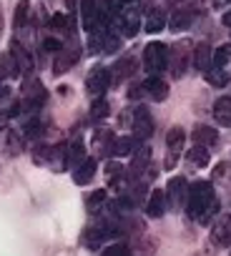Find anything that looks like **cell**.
<instances>
[{"instance_id": "10", "label": "cell", "mask_w": 231, "mask_h": 256, "mask_svg": "<svg viewBox=\"0 0 231 256\" xmlns=\"http://www.w3.org/2000/svg\"><path fill=\"white\" fill-rule=\"evenodd\" d=\"M191 138H194V146H204V148H208V146H214V144L218 141V134H216V128L198 123L194 131H191Z\"/></svg>"}, {"instance_id": "14", "label": "cell", "mask_w": 231, "mask_h": 256, "mask_svg": "<svg viewBox=\"0 0 231 256\" xmlns=\"http://www.w3.org/2000/svg\"><path fill=\"white\" fill-rule=\"evenodd\" d=\"M46 98H48V93H46V88H43V83L40 80H33L30 83V88H28V96H26V110H33V108H38L40 103H46Z\"/></svg>"}, {"instance_id": "30", "label": "cell", "mask_w": 231, "mask_h": 256, "mask_svg": "<svg viewBox=\"0 0 231 256\" xmlns=\"http://www.w3.org/2000/svg\"><path fill=\"white\" fill-rule=\"evenodd\" d=\"M103 204H106V191H103V188H98V191L88 194V198H86V206H88V211H90V214H98Z\"/></svg>"}, {"instance_id": "24", "label": "cell", "mask_w": 231, "mask_h": 256, "mask_svg": "<svg viewBox=\"0 0 231 256\" xmlns=\"http://www.w3.org/2000/svg\"><path fill=\"white\" fill-rule=\"evenodd\" d=\"M148 166H151V148H141V151H136V154H134V164H131V174L136 176V174L146 171Z\"/></svg>"}, {"instance_id": "28", "label": "cell", "mask_w": 231, "mask_h": 256, "mask_svg": "<svg viewBox=\"0 0 231 256\" xmlns=\"http://www.w3.org/2000/svg\"><path fill=\"white\" fill-rule=\"evenodd\" d=\"M206 83L214 86V88H224L228 83V73L224 68H208L206 70Z\"/></svg>"}, {"instance_id": "32", "label": "cell", "mask_w": 231, "mask_h": 256, "mask_svg": "<svg viewBox=\"0 0 231 256\" xmlns=\"http://www.w3.org/2000/svg\"><path fill=\"white\" fill-rule=\"evenodd\" d=\"M3 76H8V78H18L20 76V68H18V63H16V58L10 56V53H6L3 56Z\"/></svg>"}, {"instance_id": "26", "label": "cell", "mask_w": 231, "mask_h": 256, "mask_svg": "<svg viewBox=\"0 0 231 256\" xmlns=\"http://www.w3.org/2000/svg\"><path fill=\"white\" fill-rule=\"evenodd\" d=\"M136 66H138L136 58H131V56H128V58H121L118 63H116V78L124 80V78L134 76V73H136Z\"/></svg>"}, {"instance_id": "12", "label": "cell", "mask_w": 231, "mask_h": 256, "mask_svg": "<svg viewBox=\"0 0 231 256\" xmlns=\"http://www.w3.org/2000/svg\"><path fill=\"white\" fill-rule=\"evenodd\" d=\"M108 236H110V231H108L106 226H88L86 234H83V244H86L88 248H100Z\"/></svg>"}, {"instance_id": "1", "label": "cell", "mask_w": 231, "mask_h": 256, "mask_svg": "<svg viewBox=\"0 0 231 256\" xmlns=\"http://www.w3.org/2000/svg\"><path fill=\"white\" fill-rule=\"evenodd\" d=\"M216 208L214 201V186L211 181H196L188 186V196H186V214L194 221H206Z\"/></svg>"}, {"instance_id": "21", "label": "cell", "mask_w": 231, "mask_h": 256, "mask_svg": "<svg viewBox=\"0 0 231 256\" xmlns=\"http://www.w3.org/2000/svg\"><path fill=\"white\" fill-rule=\"evenodd\" d=\"M166 23H168V18H166V13L161 10V8H154L151 13H148V18H146V30L148 33H161L164 28H166Z\"/></svg>"}, {"instance_id": "40", "label": "cell", "mask_w": 231, "mask_h": 256, "mask_svg": "<svg viewBox=\"0 0 231 256\" xmlns=\"http://www.w3.org/2000/svg\"><path fill=\"white\" fill-rule=\"evenodd\" d=\"M43 48H46L48 53H53V50H60L63 46H60V40H58V38H46V40H43Z\"/></svg>"}, {"instance_id": "27", "label": "cell", "mask_w": 231, "mask_h": 256, "mask_svg": "<svg viewBox=\"0 0 231 256\" xmlns=\"http://www.w3.org/2000/svg\"><path fill=\"white\" fill-rule=\"evenodd\" d=\"M184 141H186V134L181 131L178 126L168 128V134H166V146H168L171 151H178V148H184Z\"/></svg>"}, {"instance_id": "2", "label": "cell", "mask_w": 231, "mask_h": 256, "mask_svg": "<svg viewBox=\"0 0 231 256\" xmlns=\"http://www.w3.org/2000/svg\"><path fill=\"white\" fill-rule=\"evenodd\" d=\"M144 68L151 73V76H158L161 70L168 68V46L154 40L144 48Z\"/></svg>"}, {"instance_id": "35", "label": "cell", "mask_w": 231, "mask_h": 256, "mask_svg": "<svg viewBox=\"0 0 231 256\" xmlns=\"http://www.w3.org/2000/svg\"><path fill=\"white\" fill-rule=\"evenodd\" d=\"M108 108H110V106H108L106 98H96L93 106H90V118H96V120H98V118H106V116H108Z\"/></svg>"}, {"instance_id": "31", "label": "cell", "mask_w": 231, "mask_h": 256, "mask_svg": "<svg viewBox=\"0 0 231 256\" xmlns=\"http://www.w3.org/2000/svg\"><path fill=\"white\" fill-rule=\"evenodd\" d=\"M118 46H121V38L116 36L110 28H106L103 30V50L106 53H113V50H118Z\"/></svg>"}, {"instance_id": "8", "label": "cell", "mask_w": 231, "mask_h": 256, "mask_svg": "<svg viewBox=\"0 0 231 256\" xmlns=\"http://www.w3.org/2000/svg\"><path fill=\"white\" fill-rule=\"evenodd\" d=\"M211 241H214L216 246H231V216H228V214H221V216L214 221Z\"/></svg>"}, {"instance_id": "16", "label": "cell", "mask_w": 231, "mask_h": 256, "mask_svg": "<svg viewBox=\"0 0 231 256\" xmlns=\"http://www.w3.org/2000/svg\"><path fill=\"white\" fill-rule=\"evenodd\" d=\"M214 118H216L224 128H231V98H228V96L216 98V103H214Z\"/></svg>"}, {"instance_id": "3", "label": "cell", "mask_w": 231, "mask_h": 256, "mask_svg": "<svg viewBox=\"0 0 231 256\" xmlns=\"http://www.w3.org/2000/svg\"><path fill=\"white\" fill-rule=\"evenodd\" d=\"M191 53H194V48H191L188 40H181V43H176V46L168 48V66H171V70H174L176 78H181L186 73L188 60H191Z\"/></svg>"}, {"instance_id": "4", "label": "cell", "mask_w": 231, "mask_h": 256, "mask_svg": "<svg viewBox=\"0 0 231 256\" xmlns=\"http://www.w3.org/2000/svg\"><path fill=\"white\" fill-rule=\"evenodd\" d=\"M108 86H110V70L103 68V66L90 68V73H88V78H86L88 93H90L93 98H103V93L108 90Z\"/></svg>"}, {"instance_id": "44", "label": "cell", "mask_w": 231, "mask_h": 256, "mask_svg": "<svg viewBox=\"0 0 231 256\" xmlns=\"http://www.w3.org/2000/svg\"><path fill=\"white\" fill-rule=\"evenodd\" d=\"M118 3H121V6H131V3H134V0H118Z\"/></svg>"}, {"instance_id": "23", "label": "cell", "mask_w": 231, "mask_h": 256, "mask_svg": "<svg viewBox=\"0 0 231 256\" xmlns=\"http://www.w3.org/2000/svg\"><path fill=\"white\" fill-rule=\"evenodd\" d=\"M186 161H188L191 166H196V168H204V166H208V161H211V156H208V148H204V146H194V148H188V154H186Z\"/></svg>"}, {"instance_id": "46", "label": "cell", "mask_w": 231, "mask_h": 256, "mask_svg": "<svg viewBox=\"0 0 231 256\" xmlns=\"http://www.w3.org/2000/svg\"><path fill=\"white\" fill-rule=\"evenodd\" d=\"M0 80H3V70H0Z\"/></svg>"}, {"instance_id": "13", "label": "cell", "mask_w": 231, "mask_h": 256, "mask_svg": "<svg viewBox=\"0 0 231 256\" xmlns=\"http://www.w3.org/2000/svg\"><path fill=\"white\" fill-rule=\"evenodd\" d=\"M10 56L16 58V63H18V68H20V73L30 78V76H33V68H36V66H33V60H30V56H28V50H26L23 46H18V43H13V46H10Z\"/></svg>"}, {"instance_id": "22", "label": "cell", "mask_w": 231, "mask_h": 256, "mask_svg": "<svg viewBox=\"0 0 231 256\" xmlns=\"http://www.w3.org/2000/svg\"><path fill=\"white\" fill-rule=\"evenodd\" d=\"M191 18H194L191 13H186V10H178V8H176V10L171 13V18H168V23H166V26H168V30H176V33H178V30H186V28L191 26Z\"/></svg>"}, {"instance_id": "7", "label": "cell", "mask_w": 231, "mask_h": 256, "mask_svg": "<svg viewBox=\"0 0 231 256\" xmlns=\"http://www.w3.org/2000/svg\"><path fill=\"white\" fill-rule=\"evenodd\" d=\"M118 26H121V36H126V38L138 36V30H141V10L131 8V6L124 8L121 16H118Z\"/></svg>"}, {"instance_id": "18", "label": "cell", "mask_w": 231, "mask_h": 256, "mask_svg": "<svg viewBox=\"0 0 231 256\" xmlns=\"http://www.w3.org/2000/svg\"><path fill=\"white\" fill-rule=\"evenodd\" d=\"M86 161V144H83V138H76L70 146H68V156H66V166H70V168H76V166H80Z\"/></svg>"}, {"instance_id": "11", "label": "cell", "mask_w": 231, "mask_h": 256, "mask_svg": "<svg viewBox=\"0 0 231 256\" xmlns=\"http://www.w3.org/2000/svg\"><path fill=\"white\" fill-rule=\"evenodd\" d=\"M78 56H80V50L78 48H60V56L56 58V63H53V73L56 76H60V73H66V70H70L73 66H76V60H78Z\"/></svg>"}, {"instance_id": "38", "label": "cell", "mask_w": 231, "mask_h": 256, "mask_svg": "<svg viewBox=\"0 0 231 256\" xmlns=\"http://www.w3.org/2000/svg\"><path fill=\"white\" fill-rule=\"evenodd\" d=\"M8 148H10V154L23 151V136H20V131H10V136H8Z\"/></svg>"}, {"instance_id": "9", "label": "cell", "mask_w": 231, "mask_h": 256, "mask_svg": "<svg viewBox=\"0 0 231 256\" xmlns=\"http://www.w3.org/2000/svg\"><path fill=\"white\" fill-rule=\"evenodd\" d=\"M144 96H148L151 100H166L168 98V83L161 80L158 76H151L144 80Z\"/></svg>"}, {"instance_id": "42", "label": "cell", "mask_w": 231, "mask_h": 256, "mask_svg": "<svg viewBox=\"0 0 231 256\" xmlns=\"http://www.w3.org/2000/svg\"><path fill=\"white\" fill-rule=\"evenodd\" d=\"M228 3H231V0H211V6H214L216 10H221V8H226Z\"/></svg>"}, {"instance_id": "37", "label": "cell", "mask_w": 231, "mask_h": 256, "mask_svg": "<svg viewBox=\"0 0 231 256\" xmlns=\"http://www.w3.org/2000/svg\"><path fill=\"white\" fill-rule=\"evenodd\" d=\"M100 256H128V246L126 244H110L100 251Z\"/></svg>"}, {"instance_id": "39", "label": "cell", "mask_w": 231, "mask_h": 256, "mask_svg": "<svg viewBox=\"0 0 231 256\" xmlns=\"http://www.w3.org/2000/svg\"><path fill=\"white\" fill-rule=\"evenodd\" d=\"M106 176H108L110 181L121 178V176H124V166H121V164H116V161H110V164L106 166Z\"/></svg>"}, {"instance_id": "29", "label": "cell", "mask_w": 231, "mask_h": 256, "mask_svg": "<svg viewBox=\"0 0 231 256\" xmlns=\"http://www.w3.org/2000/svg\"><path fill=\"white\" fill-rule=\"evenodd\" d=\"M228 60H231V43H224L221 48H216L211 53V66L214 68H224Z\"/></svg>"}, {"instance_id": "43", "label": "cell", "mask_w": 231, "mask_h": 256, "mask_svg": "<svg viewBox=\"0 0 231 256\" xmlns=\"http://www.w3.org/2000/svg\"><path fill=\"white\" fill-rule=\"evenodd\" d=\"M221 20H224V26H226V28H231V10H226V13L221 16Z\"/></svg>"}, {"instance_id": "33", "label": "cell", "mask_w": 231, "mask_h": 256, "mask_svg": "<svg viewBox=\"0 0 231 256\" xmlns=\"http://www.w3.org/2000/svg\"><path fill=\"white\" fill-rule=\"evenodd\" d=\"M113 136L108 134V131H103V134H96V146H98V151H103V154H108L110 156V151H113Z\"/></svg>"}, {"instance_id": "5", "label": "cell", "mask_w": 231, "mask_h": 256, "mask_svg": "<svg viewBox=\"0 0 231 256\" xmlns=\"http://www.w3.org/2000/svg\"><path fill=\"white\" fill-rule=\"evenodd\" d=\"M186 196H188V181L184 176H174L166 184V201L171 204V208L181 211L186 206Z\"/></svg>"}, {"instance_id": "25", "label": "cell", "mask_w": 231, "mask_h": 256, "mask_svg": "<svg viewBox=\"0 0 231 256\" xmlns=\"http://www.w3.org/2000/svg\"><path fill=\"white\" fill-rule=\"evenodd\" d=\"M28 13H30V0H20V3L16 6V16H13V28H16V30L26 28Z\"/></svg>"}, {"instance_id": "41", "label": "cell", "mask_w": 231, "mask_h": 256, "mask_svg": "<svg viewBox=\"0 0 231 256\" xmlns=\"http://www.w3.org/2000/svg\"><path fill=\"white\" fill-rule=\"evenodd\" d=\"M226 168H228L226 164H218L216 171H214V178H224V176H226Z\"/></svg>"}, {"instance_id": "36", "label": "cell", "mask_w": 231, "mask_h": 256, "mask_svg": "<svg viewBox=\"0 0 231 256\" xmlns=\"http://www.w3.org/2000/svg\"><path fill=\"white\" fill-rule=\"evenodd\" d=\"M40 128H43L40 118L33 116V118H28V120L23 123V136H38V134H40Z\"/></svg>"}, {"instance_id": "34", "label": "cell", "mask_w": 231, "mask_h": 256, "mask_svg": "<svg viewBox=\"0 0 231 256\" xmlns=\"http://www.w3.org/2000/svg\"><path fill=\"white\" fill-rule=\"evenodd\" d=\"M50 30H53V33H60V36H70V33H68V18L60 16V13H56V16L50 18Z\"/></svg>"}, {"instance_id": "6", "label": "cell", "mask_w": 231, "mask_h": 256, "mask_svg": "<svg viewBox=\"0 0 231 256\" xmlns=\"http://www.w3.org/2000/svg\"><path fill=\"white\" fill-rule=\"evenodd\" d=\"M131 128H134V138H136V141H144V138H148V136L154 134V118H151V113H148L144 106H138V108L134 110Z\"/></svg>"}, {"instance_id": "45", "label": "cell", "mask_w": 231, "mask_h": 256, "mask_svg": "<svg viewBox=\"0 0 231 256\" xmlns=\"http://www.w3.org/2000/svg\"><path fill=\"white\" fill-rule=\"evenodd\" d=\"M0 33H3V13H0Z\"/></svg>"}, {"instance_id": "20", "label": "cell", "mask_w": 231, "mask_h": 256, "mask_svg": "<svg viewBox=\"0 0 231 256\" xmlns=\"http://www.w3.org/2000/svg\"><path fill=\"white\" fill-rule=\"evenodd\" d=\"M136 138L134 136H121V138H116L113 141V151H110V156H116V158H121V156H131L134 151H136Z\"/></svg>"}, {"instance_id": "17", "label": "cell", "mask_w": 231, "mask_h": 256, "mask_svg": "<svg viewBox=\"0 0 231 256\" xmlns=\"http://www.w3.org/2000/svg\"><path fill=\"white\" fill-rule=\"evenodd\" d=\"M96 158H86L80 166H76V171H73V181L78 184V186H86V184H90V178L96 176Z\"/></svg>"}, {"instance_id": "19", "label": "cell", "mask_w": 231, "mask_h": 256, "mask_svg": "<svg viewBox=\"0 0 231 256\" xmlns=\"http://www.w3.org/2000/svg\"><path fill=\"white\" fill-rule=\"evenodd\" d=\"M191 56H194V66H196L198 70L206 73V70L211 68V46H208V43H198Z\"/></svg>"}, {"instance_id": "15", "label": "cell", "mask_w": 231, "mask_h": 256, "mask_svg": "<svg viewBox=\"0 0 231 256\" xmlns=\"http://www.w3.org/2000/svg\"><path fill=\"white\" fill-rule=\"evenodd\" d=\"M164 211H166V194L161 188H154L148 196V204H146V214L151 218H158V216H164Z\"/></svg>"}]
</instances>
